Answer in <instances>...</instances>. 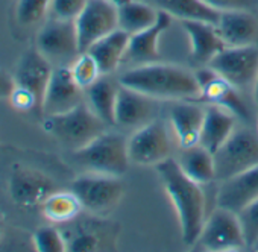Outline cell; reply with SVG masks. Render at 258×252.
Returning a JSON list of instances; mask_svg holds the SVG:
<instances>
[{
	"label": "cell",
	"mask_w": 258,
	"mask_h": 252,
	"mask_svg": "<svg viewBox=\"0 0 258 252\" xmlns=\"http://www.w3.org/2000/svg\"><path fill=\"white\" fill-rule=\"evenodd\" d=\"M50 5L52 0H19L17 19L23 25H35L46 17Z\"/></svg>",
	"instance_id": "4dcf8cb0"
},
{
	"label": "cell",
	"mask_w": 258,
	"mask_h": 252,
	"mask_svg": "<svg viewBox=\"0 0 258 252\" xmlns=\"http://www.w3.org/2000/svg\"><path fill=\"white\" fill-rule=\"evenodd\" d=\"M196 79L199 82V100H204L208 105H217L234 115L249 120L250 114L249 109L241 99V96L237 91V87H234L231 82H228L225 78H222L219 73H216L211 67L198 70Z\"/></svg>",
	"instance_id": "4fadbf2b"
},
{
	"label": "cell",
	"mask_w": 258,
	"mask_h": 252,
	"mask_svg": "<svg viewBox=\"0 0 258 252\" xmlns=\"http://www.w3.org/2000/svg\"><path fill=\"white\" fill-rule=\"evenodd\" d=\"M160 11H166L178 20H201L216 25L220 13L205 5L202 0H154Z\"/></svg>",
	"instance_id": "484cf974"
},
{
	"label": "cell",
	"mask_w": 258,
	"mask_h": 252,
	"mask_svg": "<svg viewBox=\"0 0 258 252\" xmlns=\"http://www.w3.org/2000/svg\"><path fill=\"white\" fill-rule=\"evenodd\" d=\"M198 241L210 250H232L247 246L237 213L223 207H217L205 219Z\"/></svg>",
	"instance_id": "8fae6325"
},
{
	"label": "cell",
	"mask_w": 258,
	"mask_h": 252,
	"mask_svg": "<svg viewBox=\"0 0 258 252\" xmlns=\"http://www.w3.org/2000/svg\"><path fill=\"white\" fill-rule=\"evenodd\" d=\"M82 204L73 192H53L41 205V213L52 223H69L82 211Z\"/></svg>",
	"instance_id": "83f0119b"
},
{
	"label": "cell",
	"mask_w": 258,
	"mask_h": 252,
	"mask_svg": "<svg viewBox=\"0 0 258 252\" xmlns=\"http://www.w3.org/2000/svg\"><path fill=\"white\" fill-rule=\"evenodd\" d=\"M2 235H4V222L0 219V238H2Z\"/></svg>",
	"instance_id": "ab89813d"
},
{
	"label": "cell",
	"mask_w": 258,
	"mask_h": 252,
	"mask_svg": "<svg viewBox=\"0 0 258 252\" xmlns=\"http://www.w3.org/2000/svg\"><path fill=\"white\" fill-rule=\"evenodd\" d=\"M202 2L219 13L234 10H250L253 5V0H202Z\"/></svg>",
	"instance_id": "d590c367"
},
{
	"label": "cell",
	"mask_w": 258,
	"mask_h": 252,
	"mask_svg": "<svg viewBox=\"0 0 258 252\" xmlns=\"http://www.w3.org/2000/svg\"><path fill=\"white\" fill-rule=\"evenodd\" d=\"M178 163L184 173L193 181L199 182L201 185L216 179L214 155L202 145L182 149Z\"/></svg>",
	"instance_id": "d4e9b609"
},
{
	"label": "cell",
	"mask_w": 258,
	"mask_h": 252,
	"mask_svg": "<svg viewBox=\"0 0 258 252\" xmlns=\"http://www.w3.org/2000/svg\"><path fill=\"white\" fill-rule=\"evenodd\" d=\"M216 73L237 88L255 84L258 76V43L240 47H225L210 62Z\"/></svg>",
	"instance_id": "30bf717a"
},
{
	"label": "cell",
	"mask_w": 258,
	"mask_h": 252,
	"mask_svg": "<svg viewBox=\"0 0 258 252\" xmlns=\"http://www.w3.org/2000/svg\"><path fill=\"white\" fill-rule=\"evenodd\" d=\"M14 88V78L0 70V99H10Z\"/></svg>",
	"instance_id": "8d00e7d4"
},
{
	"label": "cell",
	"mask_w": 258,
	"mask_h": 252,
	"mask_svg": "<svg viewBox=\"0 0 258 252\" xmlns=\"http://www.w3.org/2000/svg\"><path fill=\"white\" fill-rule=\"evenodd\" d=\"M205 108L191 102H176L170 108V123L181 149L199 145Z\"/></svg>",
	"instance_id": "ffe728a7"
},
{
	"label": "cell",
	"mask_w": 258,
	"mask_h": 252,
	"mask_svg": "<svg viewBox=\"0 0 258 252\" xmlns=\"http://www.w3.org/2000/svg\"><path fill=\"white\" fill-rule=\"evenodd\" d=\"M118 84L137 90L154 99L185 100L199 97L201 88L196 75L172 64L148 62L126 70Z\"/></svg>",
	"instance_id": "7a4b0ae2"
},
{
	"label": "cell",
	"mask_w": 258,
	"mask_h": 252,
	"mask_svg": "<svg viewBox=\"0 0 258 252\" xmlns=\"http://www.w3.org/2000/svg\"><path fill=\"white\" fill-rule=\"evenodd\" d=\"M158 19V11L139 0H129V2L118 7V28L134 35L151 28Z\"/></svg>",
	"instance_id": "4316f807"
},
{
	"label": "cell",
	"mask_w": 258,
	"mask_h": 252,
	"mask_svg": "<svg viewBox=\"0 0 258 252\" xmlns=\"http://www.w3.org/2000/svg\"><path fill=\"white\" fill-rule=\"evenodd\" d=\"M84 91L75 81L70 66H56L53 67L41 111L46 115L67 112L84 102Z\"/></svg>",
	"instance_id": "5bb4252c"
},
{
	"label": "cell",
	"mask_w": 258,
	"mask_h": 252,
	"mask_svg": "<svg viewBox=\"0 0 258 252\" xmlns=\"http://www.w3.org/2000/svg\"><path fill=\"white\" fill-rule=\"evenodd\" d=\"M105 126L106 123L85 102L67 112L46 115L43 121L44 131L72 151L84 148L105 133Z\"/></svg>",
	"instance_id": "3957f363"
},
{
	"label": "cell",
	"mask_w": 258,
	"mask_h": 252,
	"mask_svg": "<svg viewBox=\"0 0 258 252\" xmlns=\"http://www.w3.org/2000/svg\"><path fill=\"white\" fill-rule=\"evenodd\" d=\"M172 19L173 17L170 14L158 10V19L151 28L131 35L126 56L140 64L160 61L158 41L161 34L166 32V29H169V26L172 25Z\"/></svg>",
	"instance_id": "44dd1931"
},
{
	"label": "cell",
	"mask_w": 258,
	"mask_h": 252,
	"mask_svg": "<svg viewBox=\"0 0 258 252\" xmlns=\"http://www.w3.org/2000/svg\"><path fill=\"white\" fill-rule=\"evenodd\" d=\"M73 160L87 172L120 176L127 170V140L115 133H102L84 148L75 151Z\"/></svg>",
	"instance_id": "277c9868"
},
{
	"label": "cell",
	"mask_w": 258,
	"mask_h": 252,
	"mask_svg": "<svg viewBox=\"0 0 258 252\" xmlns=\"http://www.w3.org/2000/svg\"><path fill=\"white\" fill-rule=\"evenodd\" d=\"M258 198V164L220 181L217 192V207L238 213Z\"/></svg>",
	"instance_id": "e0dca14e"
},
{
	"label": "cell",
	"mask_w": 258,
	"mask_h": 252,
	"mask_svg": "<svg viewBox=\"0 0 258 252\" xmlns=\"http://www.w3.org/2000/svg\"><path fill=\"white\" fill-rule=\"evenodd\" d=\"M88 0H52L50 13L52 17L62 20H76V17L82 13Z\"/></svg>",
	"instance_id": "836d02e7"
},
{
	"label": "cell",
	"mask_w": 258,
	"mask_h": 252,
	"mask_svg": "<svg viewBox=\"0 0 258 252\" xmlns=\"http://www.w3.org/2000/svg\"><path fill=\"white\" fill-rule=\"evenodd\" d=\"M72 192L85 210L96 216H105L121 201L124 182L118 176L87 172L72 182Z\"/></svg>",
	"instance_id": "8992f818"
},
{
	"label": "cell",
	"mask_w": 258,
	"mask_h": 252,
	"mask_svg": "<svg viewBox=\"0 0 258 252\" xmlns=\"http://www.w3.org/2000/svg\"><path fill=\"white\" fill-rule=\"evenodd\" d=\"M172 142L163 120H151L140 126L127 140L129 160L140 166H157L170 158Z\"/></svg>",
	"instance_id": "52a82bcc"
},
{
	"label": "cell",
	"mask_w": 258,
	"mask_h": 252,
	"mask_svg": "<svg viewBox=\"0 0 258 252\" xmlns=\"http://www.w3.org/2000/svg\"><path fill=\"white\" fill-rule=\"evenodd\" d=\"M226 47L250 46L258 43V19L249 10L223 11L216 23Z\"/></svg>",
	"instance_id": "ac0fdd59"
},
{
	"label": "cell",
	"mask_w": 258,
	"mask_h": 252,
	"mask_svg": "<svg viewBox=\"0 0 258 252\" xmlns=\"http://www.w3.org/2000/svg\"><path fill=\"white\" fill-rule=\"evenodd\" d=\"M255 247H256V249H258V243H256V244H255Z\"/></svg>",
	"instance_id": "60d3db41"
},
{
	"label": "cell",
	"mask_w": 258,
	"mask_h": 252,
	"mask_svg": "<svg viewBox=\"0 0 258 252\" xmlns=\"http://www.w3.org/2000/svg\"><path fill=\"white\" fill-rule=\"evenodd\" d=\"M182 28L190 40V58L195 64H208L226 44L217 32L216 25L201 20H182Z\"/></svg>",
	"instance_id": "d6986e66"
},
{
	"label": "cell",
	"mask_w": 258,
	"mask_h": 252,
	"mask_svg": "<svg viewBox=\"0 0 258 252\" xmlns=\"http://www.w3.org/2000/svg\"><path fill=\"white\" fill-rule=\"evenodd\" d=\"M216 179L225 181L258 164V131L234 130L231 137L213 154Z\"/></svg>",
	"instance_id": "5b68a950"
},
{
	"label": "cell",
	"mask_w": 258,
	"mask_h": 252,
	"mask_svg": "<svg viewBox=\"0 0 258 252\" xmlns=\"http://www.w3.org/2000/svg\"><path fill=\"white\" fill-rule=\"evenodd\" d=\"M155 169L176 210L184 243H198L205 223V195L201 184L184 173L178 160L167 158Z\"/></svg>",
	"instance_id": "6da1fadb"
},
{
	"label": "cell",
	"mask_w": 258,
	"mask_h": 252,
	"mask_svg": "<svg viewBox=\"0 0 258 252\" xmlns=\"http://www.w3.org/2000/svg\"><path fill=\"white\" fill-rule=\"evenodd\" d=\"M247 247H255L258 243V198L237 213Z\"/></svg>",
	"instance_id": "1f68e13d"
},
{
	"label": "cell",
	"mask_w": 258,
	"mask_h": 252,
	"mask_svg": "<svg viewBox=\"0 0 258 252\" xmlns=\"http://www.w3.org/2000/svg\"><path fill=\"white\" fill-rule=\"evenodd\" d=\"M10 196L22 208H37L56 192L55 181L41 170L17 166L8 181Z\"/></svg>",
	"instance_id": "7c38bea8"
},
{
	"label": "cell",
	"mask_w": 258,
	"mask_h": 252,
	"mask_svg": "<svg viewBox=\"0 0 258 252\" xmlns=\"http://www.w3.org/2000/svg\"><path fill=\"white\" fill-rule=\"evenodd\" d=\"M100 237L97 235L96 231L90 229H78L75 235L67 241V250L72 252H93L100 249Z\"/></svg>",
	"instance_id": "d6a6232c"
},
{
	"label": "cell",
	"mask_w": 258,
	"mask_h": 252,
	"mask_svg": "<svg viewBox=\"0 0 258 252\" xmlns=\"http://www.w3.org/2000/svg\"><path fill=\"white\" fill-rule=\"evenodd\" d=\"M131 35L123 29H115L109 35L96 41L87 52L96 59L102 75H111L124 59Z\"/></svg>",
	"instance_id": "603a6c76"
},
{
	"label": "cell",
	"mask_w": 258,
	"mask_h": 252,
	"mask_svg": "<svg viewBox=\"0 0 258 252\" xmlns=\"http://www.w3.org/2000/svg\"><path fill=\"white\" fill-rule=\"evenodd\" d=\"M8 100L19 111H32V109H37V108L41 109V105L35 99V96L32 93H29L28 90L20 88L17 85H14V88H13L11 96H10Z\"/></svg>",
	"instance_id": "e575fe53"
},
{
	"label": "cell",
	"mask_w": 258,
	"mask_h": 252,
	"mask_svg": "<svg viewBox=\"0 0 258 252\" xmlns=\"http://www.w3.org/2000/svg\"><path fill=\"white\" fill-rule=\"evenodd\" d=\"M154 111V97L120 84L115 102V126L140 128V126L151 121Z\"/></svg>",
	"instance_id": "2e32d148"
},
{
	"label": "cell",
	"mask_w": 258,
	"mask_h": 252,
	"mask_svg": "<svg viewBox=\"0 0 258 252\" xmlns=\"http://www.w3.org/2000/svg\"><path fill=\"white\" fill-rule=\"evenodd\" d=\"M255 102H256V105H258V76H256V81H255Z\"/></svg>",
	"instance_id": "f35d334b"
},
{
	"label": "cell",
	"mask_w": 258,
	"mask_h": 252,
	"mask_svg": "<svg viewBox=\"0 0 258 252\" xmlns=\"http://www.w3.org/2000/svg\"><path fill=\"white\" fill-rule=\"evenodd\" d=\"M35 250L38 252H64L67 250V240L55 226H43L32 235Z\"/></svg>",
	"instance_id": "f546056e"
},
{
	"label": "cell",
	"mask_w": 258,
	"mask_h": 252,
	"mask_svg": "<svg viewBox=\"0 0 258 252\" xmlns=\"http://www.w3.org/2000/svg\"><path fill=\"white\" fill-rule=\"evenodd\" d=\"M37 49L50 62L59 66H67V61L73 62L81 53L75 20L49 19L37 35Z\"/></svg>",
	"instance_id": "9c48e42d"
},
{
	"label": "cell",
	"mask_w": 258,
	"mask_h": 252,
	"mask_svg": "<svg viewBox=\"0 0 258 252\" xmlns=\"http://www.w3.org/2000/svg\"><path fill=\"white\" fill-rule=\"evenodd\" d=\"M120 84L102 75L93 85L85 90L88 106L106 123L115 124V102Z\"/></svg>",
	"instance_id": "cb8c5ba5"
},
{
	"label": "cell",
	"mask_w": 258,
	"mask_h": 252,
	"mask_svg": "<svg viewBox=\"0 0 258 252\" xmlns=\"http://www.w3.org/2000/svg\"><path fill=\"white\" fill-rule=\"evenodd\" d=\"M234 130L235 115L232 112L217 105H208L205 108L199 145L214 154L231 137Z\"/></svg>",
	"instance_id": "7402d4cb"
},
{
	"label": "cell",
	"mask_w": 258,
	"mask_h": 252,
	"mask_svg": "<svg viewBox=\"0 0 258 252\" xmlns=\"http://www.w3.org/2000/svg\"><path fill=\"white\" fill-rule=\"evenodd\" d=\"M108 2H111V4H114V5H117V7H120V5L129 2V0H108Z\"/></svg>",
	"instance_id": "74e56055"
},
{
	"label": "cell",
	"mask_w": 258,
	"mask_h": 252,
	"mask_svg": "<svg viewBox=\"0 0 258 252\" xmlns=\"http://www.w3.org/2000/svg\"><path fill=\"white\" fill-rule=\"evenodd\" d=\"M52 73H53L52 62L38 49H32L20 58L16 73L13 76L14 85L32 93L35 99L40 102V105L43 106V99Z\"/></svg>",
	"instance_id": "9a60e30c"
},
{
	"label": "cell",
	"mask_w": 258,
	"mask_h": 252,
	"mask_svg": "<svg viewBox=\"0 0 258 252\" xmlns=\"http://www.w3.org/2000/svg\"><path fill=\"white\" fill-rule=\"evenodd\" d=\"M70 70L75 81L82 90H87L102 76L96 59L88 52L79 53L76 59L70 64Z\"/></svg>",
	"instance_id": "f1b7e54d"
},
{
	"label": "cell",
	"mask_w": 258,
	"mask_h": 252,
	"mask_svg": "<svg viewBox=\"0 0 258 252\" xmlns=\"http://www.w3.org/2000/svg\"><path fill=\"white\" fill-rule=\"evenodd\" d=\"M79 52H87L96 41L118 29V7L108 0H88L75 20Z\"/></svg>",
	"instance_id": "ba28073f"
}]
</instances>
